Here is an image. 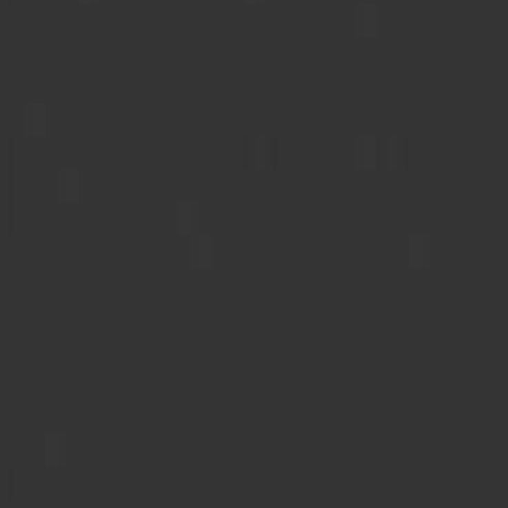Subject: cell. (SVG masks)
<instances>
[{"instance_id":"cell-1","label":"cell","mask_w":508,"mask_h":508,"mask_svg":"<svg viewBox=\"0 0 508 508\" xmlns=\"http://www.w3.org/2000/svg\"><path fill=\"white\" fill-rule=\"evenodd\" d=\"M41 451H45V463H62V459H66V438L50 434V438L41 443Z\"/></svg>"},{"instance_id":"cell-2","label":"cell","mask_w":508,"mask_h":508,"mask_svg":"<svg viewBox=\"0 0 508 508\" xmlns=\"http://www.w3.org/2000/svg\"><path fill=\"white\" fill-rule=\"evenodd\" d=\"M12 492H17V480H12V467H0V505H4V500H12Z\"/></svg>"},{"instance_id":"cell-3","label":"cell","mask_w":508,"mask_h":508,"mask_svg":"<svg viewBox=\"0 0 508 508\" xmlns=\"http://www.w3.org/2000/svg\"><path fill=\"white\" fill-rule=\"evenodd\" d=\"M211 261V248H207V240H203V248H194V265H207Z\"/></svg>"}]
</instances>
